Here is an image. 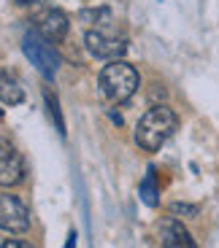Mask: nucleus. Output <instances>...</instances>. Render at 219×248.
<instances>
[{"label":"nucleus","instance_id":"1","mask_svg":"<svg viewBox=\"0 0 219 248\" xmlns=\"http://www.w3.org/2000/svg\"><path fill=\"white\" fill-rule=\"evenodd\" d=\"M179 130V116L168 106H154L141 116L135 127V143L144 151H160L163 143L170 140V135Z\"/></svg>","mask_w":219,"mask_h":248},{"label":"nucleus","instance_id":"2","mask_svg":"<svg viewBox=\"0 0 219 248\" xmlns=\"http://www.w3.org/2000/svg\"><path fill=\"white\" fill-rule=\"evenodd\" d=\"M101 92L111 103H127L138 92V70L125 60H114L101 70Z\"/></svg>","mask_w":219,"mask_h":248},{"label":"nucleus","instance_id":"3","mask_svg":"<svg viewBox=\"0 0 219 248\" xmlns=\"http://www.w3.org/2000/svg\"><path fill=\"white\" fill-rule=\"evenodd\" d=\"M22 51L27 54V60L35 65L38 73L44 76V78H54L57 68H60V54H57L54 46L41 32H27L22 38Z\"/></svg>","mask_w":219,"mask_h":248},{"label":"nucleus","instance_id":"4","mask_svg":"<svg viewBox=\"0 0 219 248\" xmlns=\"http://www.w3.org/2000/svg\"><path fill=\"white\" fill-rule=\"evenodd\" d=\"M87 51L92 57H98V60H122L127 51V41L122 35H114V32L108 30H89L87 32Z\"/></svg>","mask_w":219,"mask_h":248},{"label":"nucleus","instance_id":"5","mask_svg":"<svg viewBox=\"0 0 219 248\" xmlns=\"http://www.w3.org/2000/svg\"><path fill=\"white\" fill-rule=\"evenodd\" d=\"M30 227V211L14 194H0V230L6 232H27Z\"/></svg>","mask_w":219,"mask_h":248},{"label":"nucleus","instance_id":"6","mask_svg":"<svg viewBox=\"0 0 219 248\" xmlns=\"http://www.w3.org/2000/svg\"><path fill=\"white\" fill-rule=\"evenodd\" d=\"M25 175V162L22 154L14 149L8 138H0V186H14Z\"/></svg>","mask_w":219,"mask_h":248},{"label":"nucleus","instance_id":"7","mask_svg":"<svg viewBox=\"0 0 219 248\" xmlns=\"http://www.w3.org/2000/svg\"><path fill=\"white\" fill-rule=\"evenodd\" d=\"M157 235H160V246L163 248H198L192 240V235L187 232L179 218H163L160 227H157Z\"/></svg>","mask_w":219,"mask_h":248},{"label":"nucleus","instance_id":"8","mask_svg":"<svg viewBox=\"0 0 219 248\" xmlns=\"http://www.w3.org/2000/svg\"><path fill=\"white\" fill-rule=\"evenodd\" d=\"M35 27L46 41H54L57 44V41H63L68 35V16L60 8H44L35 16Z\"/></svg>","mask_w":219,"mask_h":248},{"label":"nucleus","instance_id":"9","mask_svg":"<svg viewBox=\"0 0 219 248\" xmlns=\"http://www.w3.org/2000/svg\"><path fill=\"white\" fill-rule=\"evenodd\" d=\"M0 100H3L6 106H19V103L25 100L22 87H19L17 78H11L8 73H0Z\"/></svg>","mask_w":219,"mask_h":248},{"label":"nucleus","instance_id":"10","mask_svg":"<svg viewBox=\"0 0 219 248\" xmlns=\"http://www.w3.org/2000/svg\"><path fill=\"white\" fill-rule=\"evenodd\" d=\"M138 194H141V202L149 205V208H154V205L160 202V197H157V194H160V186H157V173H154V168H149V173L144 175Z\"/></svg>","mask_w":219,"mask_h":248},{"label":"nucleus","instance_id":"11","mask_svg":"<svg viewBox=\"0 0 219 248\" xmlns=\"http://www.w3.org/2000/svg\"><path fill=\"white\" fill-rule=\"evenodd\" d=\"M170 213H176V216H198V205H187V202H173L170 205Z\"/></svg>","mask_w":219,"mask_h":248},{"label":"nucleus","instance_id":"12","mask_svg":"<svg viewBox=\"0 0 219 248\" xmlns=\"http://www.w3.org/2000/svg\"><path fill=\"white\" fill-rule=\"evenodd\" d=\"M46 103H49V113H51V119L57 122V130L65 135V124H63V116H60V108H57V100H51V94H46Z\"/></svg>","mask_w":219,"mask_h":248},{"label":"nucleus","instance_id":"13","mask_svg":"<svg viewBox=\"0 0 219 248\" xmlns=\"http://www.w3.org/2000/svg\"><path fill=\"white\" fill-rule=\"evenodd\" d=\"M0 248H33L30 243H25V240H6Z\"/></svg>","mask_w":219,"mask_h":248},{"label":"nucleus","instance_id":"14","mask_svg":"<svg viewBox=\"0 0 219 248\" xmlns=\"http://www.w3.org/2000/svg\"><path fill=\"white\" fill-rule=\"evenodd\" d=\"M65 248H76V232H70V235H68V243H65Z\"/></svg>","mask_w":219,"mask_h":248},{"label":"nucleus","instance_id":"15","mask_svg":"<svg viewBox=\"0 0 219 248\" xmlns=\"http://www.w3.org/2000/svg\"><path fill=\"white\" fill-rule=\"evenodd\" d=\"M19 6H30V3H38V0H17Z\"/></svg>","mask_w":219,"mask_h":248},{"label":"nucleus","instance_id":"16","mask_svg":"<svg viewBox=\"0 0 219 248\" xmlns=\"http://www.w3.org/2000/svg\"><path fill=\"white\" fill-rule=\"evenodd\" d=\"M0 116H3V111H0Z\"/></svg>","mask_w":219,"mask_h":248}]
</instances>
